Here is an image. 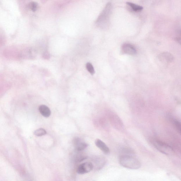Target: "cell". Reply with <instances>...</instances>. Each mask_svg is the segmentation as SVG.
I'll return each mask as SVG.
<instances>
[{"label":"cell","mask_w":181,"mask_h":181,"mask_svg":"<svg viewBox=\"0 0 181 181\" xmlns=\"http://www.w3.org/2000/svg\"><path fill=\"white\" fill-rule=\"evenodd\" d=\"M46 131L44 129L42 128L37 129L34 132L35 135L38 137L46 135Z\"/></svg>","instance_id":"cell-12"},{"label":"cell","mask_w":181,"mask_h":181,"mask_svg":"<svg viewBox=\"0 0 181 181\" xmlns=\"http://www.w3.org/2000/svg\"><path fill=\"white\" fill-rule=\"evenodd\" d=\"M119 162L121 166L130 169H138L141 166L140 161L132 156H121Z\"/></svg>","instance_id":"cell-1"},{"label":"cell","mask_w":181,"mask_h":181,"mask_svg":"<svg viewBox=\"0 0 181 181\" xmlns=\"http://www.w3.org/2000/svg\"><path fill=\"white\" fill-rule=\"evenodd\" d=\"M95 145L99 148L103 153L105 154H109L110 153V150L109 147L99 139H97L95 142Z\"/></svg>","instance_id":"cell-7"},{"label":"cell","mask_w":181,"mask_h":181,"mask_svg":"<svg viewBox=\"0 0 181 181\" xmlns=\"http://www.w3.org/2000/svg\"><path fill=\"white\" fill-rule=\"evenodd\" d=\"M50 54L49 52L48 51L45 52L44 53L43 55V57L44 59H50Z\"/></svg>","instance_id":"cell-15"},{"label":"cell","mask_w":181,"mask_h":181,"mask_svg":"<svg viewBox=\"0 0 181 181\" xmlns=\"http://www.w3.org/2000/svg\"><path fill=\"white\" fill-rule=\"evenodd\" d=\"M93 169V165L92 163L86 162L79 166L77 169L78 173L83 174L91 171Z\"/></svg>","instance_id":"cell-4"},{"label":"cell","mask_w":181,"mask_h":181,"mask_svg":"<svg viewBox=\"0 0 181 181\" xmlns=\"http://www.w3.org/2000/svg\"><path fill=\"white\" fill-rule=\"evenodd\" d=\"M126 3L128 5L130 6L132 9L135 11H140L142 10L143 9V7L142 6L137 5L134 4L133 3L127 2Z\"/></svg>","instance_id":"cell-10"},{"label":"cell","mask_w":181,"mask_h":181,"mask_svg":"<svg viewBox=\"0 0 181 181\" xmlns=\"http://www.w3.org/2000/svg\"><path fill=\"white\" fill-rule=\"evenodd\" d=\"M38 4L36 2H32L29 4V7L30 9L33 11H35L38 8Z\"/></svg>","instance_id":"cell-14"},{"label":"cell","mask_w":181,"mask_h":181,"mask_svg":"<svg viewBox=\"0 0 181 181\" xmlns=\"http://www.w3.org/2000/svg\"><path fill=\"white\" fill-rule=\"evenodd\" d=\"M159 59L163 62L167 63L172 62L174 61V58L170 53L165 52L159 55Z\"/></svg>","instance_id":"cell-8"},{"label":"cell","mask_w":181,"mask_h":181,"mask_svg":"<svg viewBox=\"0 0 181 181\" xmlns=\"http://www.w3.org/2000/svg\"><path fill=\"white\" fill-rule=\"evenodd\" d=\"M86 68L87 70H88L90 73L92 75H93L95 73V70L94 68L93 65L90 63H87L86 64Z\"/></svg>","instance_id":"cell-13"},{"label":"cell","mask_w":181,"mask_h":181,"mask_svg":"<svg viewBox=\"0 0 181 181\" xmlns=\"http://www.w3.org/2000/svg\"><path fill=\"white\" fill-rule=\"evenodd\" d=\"M73 144L75 149L78 151H83L88 146V144L78 137L74 139Z\"/></svg>","instance_id":"cell-5"},{"label":"cell","mask_w":181,"mask_h":181,"mask_svg":"<svg viewBox=\"0 0 181 181\" xmlns=\"http://www.w3.org/2000/svg\"><path fill=\"white\" fill-rule=\"evenodd\" d=\"M122 50L124 54L133 55L136 54L137 50L133 45L125 43L122 46Z\"/></svg>","instance_id":"cell-6"},{"label":"cell","mask_w":181,"mask_h":181,"mask_svg":"<svg viewBox=\"0 0 181 181\" xmlns=\"http://www.w3.org/2000/svg\"><path fill=\"white\" fill-rule=\"evenodd\" d=\"M39 110L42 115L45 117H48L51 115V110L47 106L44 105H41L39 108Z\"/></svg>","instance_id":"cell-9"},{"label":"cell","mask_w":181,"mask_h":181,"mask_svg":"<svg viewBox=\"0 0 181 181\" xmlns=\"http://www.w3.org/2000/svg\"><path fill=\"white\" fill-rule=\"evenodd\" d=\"M111 6V4L110 3H108L107 5L105 8L98 19L97 21L98 25L101 27L103 26V23L105 24L107 23L110 12Z\"/></svg>","instance_id":"cell-3"},{"label":"cell","mask_w":181,"mask_h":181,"mask_svg":"<svg viewBox=\"0 0 181 181\" xmlns=\"http://www.w3.org/2000/svg\"><path fill=\"white\" fill-rule=\"evenodd\" d=\"M153 143L155 148L164 154L170 155L174 153L172 147L164 142L154 140H153Z\"/></svg>","instance_id":"cell-2"},{"label":"cell","mask_w":181,"mask_h":181,"mask_svg":"<svg viewBox=\"0 0 181 181\" xmlns=\"http://www.w3.org/2000/svg\"><path fill=\"white\" fill-rule=\"evenodd\" d=\"M173 123L174 127L179 134H181V124L180 122L176 119L173 120Z\"/></svg>","instance_id":"cell-11"}]
</instances>
